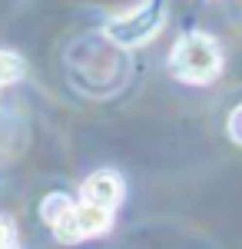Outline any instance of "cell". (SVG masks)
Listing matches in <instances>:
<instances>
[{"instance_id":"6da1fadb","label":"cell","mask_w":242,"mask_h":249,"mask_svg":"<svg viewBox=\"0 0 242 249\" xmlns=\"http://www.w3.org/2000/svg\"><path fill=\"white\" fill-rule=\"evenodd\" d=\"M223 43L206 34V30H186L183 37H176L173 50H169V77L179 83H192V87H206L223 73Z\"/></svg>"},{"instance_id":"7a4b0ae2","label":"cell","mask_w":242,"mask_h":249,"mask_svg":"<svg viewBox=\"0 0 242 249\" xmlns=\"http://www.w3.org/2000/svg\"><path fill=\"white\" fill-rule=\"evenodd\" d=\"M166 20H169L166 0H139V3H133V7H126L116 17L106 20L103 34L116 47L133 50V47H143V43L159 37V30L166 27Z\"/></svg>"},{"instance_id":"3957f363","label":"cell","mask_w":242,"mask_h":249,"mask_svg":"<svg viewBox=\"0 0 242 249\" xmlns=\"http://www.w3.org/2000/svg\"><path fill=\"white\" fill-rule=\"evenodd\" d=\"M110 230H113V213L96 210V206H86V203H76L73 210L67 213L50 232L56 236V243L76 246V243H83V239L103 236V232H110Z\"/></svg>"},{"instance_id":"277c9868","label":"cell","mask_w":242,"mask_h":249,"mask_svg":"<svg viewBox=\"0 0 242 249\" xmlns=\"http://www.w3.org/2000/svg\"><path fill=\"white\" fill-rule=\"evenodd\" d=\"M123 196H126V183H123V176L116 170H96L80 186V203L96 206V210H106V213L120 210Z\"/></svg>"},{"instance_id":"5b68a950","label":"cell","mask_w":242,"mask_h":249,"mask_svg":"<svg viewBox=\"0 0 242 249\" xmlns=\"http://www.w3.org/2000/svg\"><path fill=\"white\" fill-rule=\"evenodd\" d=\"M73 206H76L73 196H67V193H47V196L40 199V219H43V223L53 230V226H56V223H60V219H63L70 210H73Z\"/></svg>"},{"instance_id":"8992f818","label":"cell","mask_w":242,"mask_h":249,"mask_svg":"<svg viewBox=\"0 0 242 249\" xmlns=\"http://www.w3.org/2000/svg\"><path fill=\"white\" fill-rule=\"evenodd\" d=\"M27 77V63L14 50H0V87H10Z\"/></svg>"},{"instance_id":"52a82bcc","label":"cell","mask_w":242,"mask_h":249,"mask_svg":"<svg viewBox=\"0 0 242 249\" xmlns=\"http://www.w3.org/2000/svg\"><path fill=\"white\" fill-rule=\"evenodd\" d=\"M0 249H20L17 246V223L10 216H0Z\"/></svg>"},{"instance_id":"ba28073f","label":"cell","mask_w":242,"mask_h":249,"mask_svg":"<svg viewBox=\"0 0 242 249\" xmlns=\"http://www.w3.org/2000/svg\"><path fill=\"white\" fill-rule=\"evenodd\" d=\"M225 133H229V140H232L236 146H242V103L232 107V113L225 120Z\"/></svg>"}]
</instances>
